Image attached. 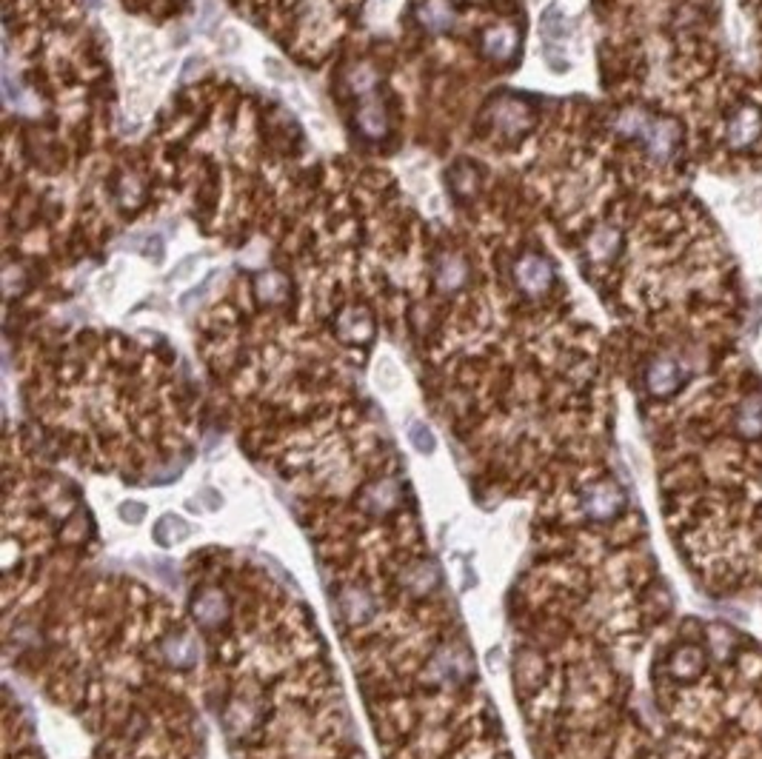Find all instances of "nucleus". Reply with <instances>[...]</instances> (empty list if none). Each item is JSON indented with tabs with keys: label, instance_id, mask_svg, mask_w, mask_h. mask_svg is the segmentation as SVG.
Listing matches in <instances>:
<instances>
[{
	"label": "nucleus",
	"instance_id": "20",
	"mask_svg": "<svg viewBox=\"0 0 762 759\" xmlns=\"http://www.w3.org/2000/svg\"><path fill=\"white\" fill-rule=\"evenodd\" d=\"M266 67H269V75H271V77H283V80L289 77V72H283V69H280V63L266 60Z\"/></svg>",
	"mask_w": 762,
	"mask_h": 759
},
{
	"label": "nucleus",
	"instance_id": "13",
	"mask_svg": "<svg viewBox=\"0 0 762 759\" xmlns=\"http://www.w3.org/2000/svg\"><path fill=\"white\" fill-rule=\"evenodd\" d=\"M409 437H411V446H414L420 454H432L434 446H437L432 428H429L426 423H420V420H414V423L409 426Z\"/></svg>",
	"mask_w": 762,
	"mask_h": 759
},
{
	"label": "nucleus",
	"instance_id": "14",
	"mask_svg": "<svg viewBox=\"0 0 762 759\" xmlns=\"http://www.w3.org/2000/svg\"><path fill=\"white\" fill-rule=\"evenodd\" d=\"M126 243H135L143 257H149V260H160L163 257V241H160V234H146V237H132V241H126Z\"/></svg>",
	"mask_w": 762,
	"mask_h": 759
},
{
	"label": "nucleus",
	"instance_id": "12",
	"mask_svg": "<svg viewBox=\"0 0 762 759\" xmlns=\"http://www.w3.org/2000/svg\"><path fill=\"white\" fill-rule=\"evenodd\" d=\"M218 280H223V269H215V272H211V274L203 280V283H198L195 289H188L186 294H180V309H186V312H188V309H195L198 303H200V300H203L211 289H215Z\"/></svg>",
	"mask_w": 762,
	"mask_h": 759
},
{
	"label": "nucleus",
	"instance_id": "3",
	"mask_svg": "<svg viewBox=\"0 0 762 759\" xmlns=\"http://www.w3.org/2000/svg\"><path fill=\"white\" fill-rule=\"evenodd\" d=\"M334 329L340 340H346L351 345H366L374 337V320L366 309H349L337 317Z\"/></svg>",
	"mask_w": 762,
	"mask_h": 759
},
{
	"label": "nucleus",
	"instance_id": "11",
	"mask_svg": "<svg viewBox=\"0 0 762 759\" xmlns=\"http://www.w3.org/2000/svg\"><path fill=\"white\" fill-rule=\"evenodd\" d=\"M452 191L457 194V198H472L474 189H477V169L469 166V163H457L452 169Z\"/></svg>",
	"mask_w": 762,
	"mask_h": 759
},
{
	"label": "nucleus",
	"instance_id": "7",
	"mask_svg": "<svg viewBox=\"0 0 762 759\" xmlns=\"http://www.w3.org/2000/svg\"><path fill=\"white\" fill-rule=\"evenodd\" d=\"M251 286H254V294H258L260 303H283L286 294H289V277L283 272H260V274H254L251 280Z\"/></svg>",
	"mask_w": 762,
	"mask_h": 759
},
{
	"label": "nucleus",
	"instance_id": "1",
	"mask_svg": "<svg viewBox=\"0 0 762 759\" xmlns=\"http://www.w3.org/2000/svg\"><path fill=\"white\" fill-rule=\"evenodd\" d=\"M514 277H517V286L525 294H545L554 283L552 263L540 254H525L514 269Z\"/></svg>",
	"mask_w": 762,
	"mask_h": 759
},
{
	"label": "nucleus",
	"instance_id": "2",
	"mask_svg": "<svg viewBox=\"0 0 762 759\" xmlns=\"http://www.w3.org/2000/svg\"><path fill=\"white\" fill-rule=\"evenodd\" d=\"M494 123L503 135H523L528 126H532V108H528V103L517 95H505L497 100V108H494Z\"/></svg>",
	"mask_w": 762,
	"mask_h": 759
},
{
	"label": "nucleus",
	"instance_id": "16",
	"mask_svg": "<svg viewBox=\"0 0 762 759\" xmlns=\"http://www.w3.org/2000/svg\"><path fill=\"white\" fill-rule=\"evenodd\" d=\"M377 383L383 385V388H389V383L391 385L400 383V372H397V365L391 360H383V363L377 365Z\"/></svg>",
	"mask_w": 762,
	"mask_h": 759
},
{
	"label": "nucleus",
	"instance_id": "17",
	"mask_svg": "<svg viewBox=\"0 0 762 759\" xmlns=\"http://www.w3.org/2000/svg\"><path fill=\"white\" fill-rule=\"evenodd\" d=\"M200 260H203V254H192V257H186L183 263H178V269H175L172 274H168L166 280H168V283H175V280H180V277H186V274H192V269L200 263Z\"/></svg>",
	"mask_w": 762,
	"mask_h": 759
},
{
	"label": "nucleus",
	"instance_id": "5",
	"mask_svg": "<svg viewBox=\"0 0 762 759\" xmlns=\"http://www.w3.org/2000/svg\"><path fill=\"white\" fill-rule=\"evenodd\" d=\"M483 52L485 57H492L497 63H508V60H514L517 52H520V35L514 26H494L483 35Z\"/></svg>",
	"mask_w": 762,
	"mask_h": 759
},
{
	"label": "nucleus",
	"instance_id": "21",
	"mask_svg": "<svg viewBox=\"0 0 762 759\" xmlns=\"http://www.w3.org/2000/svg\"><path fill=\"white\" fill-rule=\"evenodd\" d=\"M89 4H92V6H100V0H89Z\"/></svg>",
	"mask_w": 762,
	"mask_h": 759
},
{
	"label": "nucleus",
	"instance_id": "8",
	"mask_svg": "<svg viewBox=\"0 0 762 759\" xmlns=\"http://www.w3.org/2000/svg\"><path fill=\"white\" fill-rule=\"evenodd\" d=\"M357 128L369 138H383L389 128V118L383 112V103L377 97H366V103L357 112Z\"/></svg>",
	"mask_w": 762,
	"mask_h": 759
},
{
	"label": "nucleus",
	"instance_id": "10",
	"mask_svg": "<svg viewBox=\"0 0 762 759\" xmlns=\"http://www.w3.org/2000/svg\"><path fill=\"white\" fill-rule=\"evenodd\" d=\"M186 531H188V526L183 523L180 517L166 514V517H160V523L155 526V542H160L163 549H172V546H178V542L186 537Z\"/></svg>",
	"mask_w": 762,
	"mask_h": 759
},
{
	"label": "nucleus",
	"instance_id": "19",
	"mask_svg": "<svg viewBox=\"0 0 762 759\" xmlns=\"http://www.w3.org/2000/svg\"><path fill=\"white\" fill-rule=\"evenodd\" d=\"M200 67H203V57H188L183 63V80H192L200 72Z\"/></svg>",
	"mask_w": 762,
	"mask_h": 759
},
{
	"label": "nucleus",
	"instance_id": "15",
	"mask_svg": "<svg viewBox=\"0 0 762 759\" xmlns=\"http://www.w3.org/2000/svg\"><path fill=\"white\" fill-rule=\"evenodd\" d=\"M543 35H545L548 40H557V37L565 35V24H563V15H560L557 6H552V9H548V12L543 15Z\"/></svg>",
	"mask_w": 762,
	"mask_h": 759
},
{
	"label": "nucleus",
	"instance_id": "4",
	"mask_svg": "<svg viewBox=\"0 0 762 759\" xmlns=\"http://www.w3.org/2000/svg\"><path fill=\"white\" fill-rule=\"evenodd\" d=\"M188 611H192V617L203 625H220L229 617V602L218 589H211L208 585V589H203L192 597Z\"/></svg>",
	"mask_w": 762,
	"mask_h": 759
},
{
	"label": "nucleus",
	"instance_id": "18",
	"mask_svg": "<svg viewBox=\"0 0 762 759\" xmlns=\"http://www.w3.org/2000/svg\"><path fill=\"white\" fill-rule=\"evenodd\" d=\"M120 517L126 519V523L135 526V523H140V519L146 517V508H143L140 503H123V506H120Z\"/></svg>",
	"mask_w": 762,
	"mask_h": 759
},
{
	"label": "nucleus",
	"instance_id": "6",
	"mask_svg": "<svg viewBox=\"0 0 762 759\" xmlns=\"http://www.w3.org/2000/svg\"><path fill=\"white\" fill-rule=\"evenodd\" d=\"M417 20L429 32L440 35V32H446V29L454 26V9H452L449 0H426V4L417 6Z\"/></svg>",
	"mask_w": 762,
	"mask_h": 759
},
{
	"label": "nucleus",
	"instance_id": "9",
	"mask_svg": "<svg viewBox=\"0 0 762 759\" xmlns=\"http://www.w3.org/2000/svg\"><path fill=\"white\" fill-rule=\"evenodd\" d=\"M465 277H469V272H465V260L454 251H446V254H440L437 257V283L440 289H457L465 283Z\"/></svg>",
	"mask_w": 762,
	"mask_h": 759
}]
</instances>
